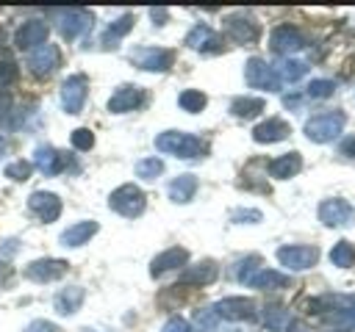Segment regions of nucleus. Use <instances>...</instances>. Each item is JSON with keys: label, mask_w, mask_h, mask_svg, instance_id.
<instances>
[{"label": "nucleus", "mask_w": 355, "mask_h": 332, "mask_svg": "<svg viewBox=\"0 0 355 332\" xmlns=\"http://www.w3.org/2000/svg\"><path fill=\"white\" fill-rule=\"evenodd\" d=\"M55 19H58V30H61V36L64 39H78L80 33H86L89 28H92V11H86V8H61V11H55Z\"/></svg>", "instance_id": "nucleus-8"}, {"label": "nucleus", "mask_w": 355, "mask_h": 332, "mask_svg": "<svg viewBox=\"0 0 355 332\" xmlns=\"http://www.w3.org/2000/svg\"><path fill=\"white\" fill-rule=\"evenodd\" d=\"M186 260H189V252L183 246H172V249H166V252H161V255L153 257L150 277H161V274H166L172 268H180V266H186Z\"/></svg>", "instance_id": "nucleus-22"}, {"label": "nucleus", "mask_w": 355, "mask_h": 332, "mask_svg": "<svg viewBox=\"0 0 355 332\" xmlns=\"http://www.w3.org/2000/svg\"><path fill=\"white\" fill-rule=\"evenodd\" d=\"M308 313L324 315L327 324L355 332V296L352 293H336V296H316L305 302Z\"/></svg>", "instance_id": "nucleus-1"}, {"label": "nucleus", "mask_w": 355, "mask_h": 332, "mask_svg": "<svg viewBox=\"0 0 355 332\" xmlns=\"http://www.w3.org/2000/svg\"><path fill=\"white\" fill-rule=\"evenodd\" d=\"M161 332H191V326H189V321H186V318L175 315V318H169V321L164 324V329H161Z\"/></svg>", "instance_id": "nucleus-42"}, {"label": "nucleus", "mask_w": 355, "mask_h": 332, "mask_svg": "<svg viewBox=\"0 0 355 332\" xmlns=\"http://www.w3.org/2000/svg\"><path fill=\"white\" fill-rule=\"evenodd\" d=\"M141 102H144V91H141L139 86L125 83V86H119V89L111 94L108 111H111V113H128V111H136Z\"/></svg>", "instance_id": "nucleus-19"}, {"label": "nucleus", "mask_w": 355, "mask_h": 332, "mask_svg": "<svg viewBox=\"0 0 355 332\" xmlns=\"http://www.w3.org/2000/svg\"><path fill=\"white\" fill-rule=\"evenodd\" d=\"M25 332H61L55 324H50V321H44V318H36V321H31L28 326H25Z\"/></svg>", "instance_id": "nucleus-43"}, {"label": "nucleus", "mask_w": 355, "mask_h": 332, "mask_svg": "<svg viewBox=\"0 0 355 332\" xmlns=\"http://www.w3.org/2000/svg\"><path fill=\"white\" fill-rule=\"evenodd\" d=\"M189 326H191V332H219V318L211 307H200V310H194V321Z\"/></svg>", "instance_id": "nucleus-33"}, {"label": "nucleus", "mask_w": 355, "mask_h": 332, "mask_svg": "<svg viewBox=\"0 0 355 332\" xmlns=\"http://www.w3.org/2000/svg\"><path fill=\"white\" fill-rule=\"evenodd\" d=\"M144 205H147V196H144V191H141L139 185H133V183L119 185V188L111 191V196H108V208H111L114 213L125 216V219L141 216V213H144Z\"/></svg>", "instance_id": "nucleus-4"}, {"label": "nucleus", "mask_w": 355, "mask_h": 332, "mask_svg": "<svg viewBox=\"0 0 355 332\" xmlns=\"http://www.w3.org/2000/svg\"><path fill=\"white\" fill-rule=\"evenodd\" d=\"M263 108H266V102H263L261 97H236V100L230 102V113L239 116V119H252V116H258Z\"/></svg>", "instance_id": "nucleus-29"}, {"label": "nucleus", "mask_w": 355, "mask_h": 332, "mask_svg": "<svg viewBox=\"0 0 355 332\" xmlns=\"http://www.w3.org/2000/svg\"><path fill=\"white\" fill-rule=\"evenodd\" d=\"M64 155L55 149V147H50V144H39L36 147V152H33V166L42 172V174H58L61 169H64Z\"/></svg>", "instance_id": "nucleus-23"}, {"label": "nucleus", "mask_w": 355, "mask_h": 332, "mask_svg": "<svg viewBox=\"0 0 355 332\" xmlns=\"http://www.w3.org/2000/svg\"><path fill=\"white\" fill-rule=\"evenodd\" d=\"M319 221L324 227H347L355 221V208L341 199V196H333V199H324L319 205Z\"/></svg>", "instance_id": "nucleus-12"}, {"label": "nucleus", "mask_w": 355, "mask_h": 332, "mask_svg": "<svg viewBox=\"0 0 355 332\" xmlns=\"http://www.w3.org/2000/svg\"><path fill=\"white\" fill-rule=\"evenodd\" d=\"M333 91H336V83H333V80H327V77H316V80L308 83L305 97H311V100H324V97H333Z\"/></svg>", "instance_id": "nucleus-36"}, {"label": "nucleus", "mask_w": 355, "mask_h": 332, "mask_svg": "<svg viewBox=\"0 0 355 332\" xmlns=\"http://www.w3.org/2000/svg\"><path fill=\"white\" fill-rule=\"evenodd\" d=\"M205 102H208V97H205L200 89H186V91H180V97H178V105H180L183 111H189V113H200V111L205 108Z\"/></svg>", "instance_id": "nucleus-34"}, {"label": "nucleus", "mask_w": 355, "mask_h": 332, "mask_svg": "<svg viewBox=\"0 0 355 332\" xmlns=\"http://www.w3.org/2000/svg\"><path fill=\"white\" fill-rule=\"evenodd\" d=\"M28 69L33 72V75H39V77H47V75H53L58 66H61V50L55 47V44H39L36 50H31L28 53Z\"/></svg>", "instance_id": "nucleus-10"}, {"label": "nucleus", "mask_w": 355, "mask_h": 332, "mask_svg": "<svg viewBox=\"0 0 355 332\" xmlns=\"http://www.w3.org/2000/svg\"><path fill=\"white\" fill-rule=\"evenodd\" d=\"M8 108H11V97H8L6 89H0V119L8 116Z\"/></svg>", "instance_id": "nucleus-46"}, {"label": "nucleus", "mask_w": 355, "mask_h": 332, "mask_svg": "<svg viewBox=\"0 0 355 332\" xmlns=\"http://www.w3.org/2000/svg\"><path fill=\"white\" fill-rule=\"evenodd\" d=\"M225 30H227V36H230L236 44H255L258 36H261L258 22H255L250 14H244V11L230 14V17L225 19Z\"/></svg>", "instance_id": "nucleus-9"}, {"label": "nucleus", "mask_w": 355, "mask_h": 332, "mask_svg": "<svg viewBox=\"0 0 355 332\" xmlns=\"http://www.w3.org/2000/svg\"><path fill=\"white\" fill-rule=\"evenodd\" d=\"M155 149L175 155V158H200L208 152V144L191 133H180V130H164L155 136Z\"/></svg>", "instance_id": "nucleus-2"}, {"label": "nucleus", "mask_w": 355, "mask_h": 332, "mask_svg": "<svg viewBox=\"0 0 355 332\" xmlns=\"http://www.w3.org/2000/svg\"><path fill=\"white\" fill-rule=\"evenodd\" d=\"M244 285L258 288V290H275V288H288V285H291V279H288L286 274L275 271V268H258V271H255Z\"/></svg>", "instance_id": "nucleus-26"}, {"label": "nucleus", "mask_w": 355, "mask_h": 332, "mask_svg": "<svg viewBox=\"0 0 355 332\" xmlns=\"http://www.w3.org/2000/svg\"><path fill=\"white\" fill-rule=\"evenodd\" d=\"M161 172H164V160L161 158H141L136 163V177H141V180H155Z\"/></svg>", "instance_id": "nucleus-37"}, {"label": "nucleus", "mask_w": 355, "mask_h": 332, "mask_svg": "<svg viewBox=\"0 0 355 332\" xmlns=\"http://www.w3.org/2000/svg\"><path fill=\"white\" fill-rule=\"evenodd\" d=\"M244 80L250 89H261V91H280V77L275 72V66H269L263 58H250L244 64Z\"/></svg>", "instance_id": "nucleus-5"}, {"label": "nucleus", "mask_w": 355, "mask_h": 332, "mask_svg": "<svg viewBox=\"0 0 355 332\" xmlns=\"http://www.w3.org/2000/svg\"><path fill=\"white\" fill-rule=\"evenodd\" d=\"M86 94H89V80L86 75H69L64 83H61V105L67 113H80L83 111V102H86Z\"/></svg>", "instance_id": "nucleus-11"}, {"label": "nucleus", "mask_w": 355, "mask_h": 332, "mask_svg": "<svg viewBox=\"0 0 355 332\" xmlns=\"http://www.w3.org/2000/svg\"><path fill=\"white\" fill-rule=\"evenodd\" d=\"M133 22H136L133 14H122L119 19H114V22L108 25V30L103 33V47H114V42H119L125 33L133 30Z\"/></svg>", "instance_id": "nucleus-31"}, {"label": "nucleus", "mask_w": 355, "mask_h": 332, "mask_svg": "<svg viewBox=\"0 0 355 332\" xmlns=\"http://www.w3.org/2000/svg\"><path fill=\"white\" fill-rule=\"evenodd\" d=\"M83 299H86V290H83L80 285H69V288H61V290L55 293L53 307H55V313H61V315H72V313L80 310Z\"/></svg>", "instance_id": "nucleus-24"}, {"label": "nucleus", "mask_w": 355, "mask_h": 332, "mask_svg": "<svg viewBox=\"0 0 355 332\" xmlns=\"http://www.w3.org/2000/svg\"><path fill=\"white\" fill-rule=\"evenodd\" d=\"M302 169V155L294 149V152H286V155H280V158H275L272 163H269V174L275 177V180H288V177H294L297 172Z\"/></svg>", "instance_id": "nucleus-27"}, {"label": "nucleus", "mask_w": 355, "mask_h": 332, "mask_svg": "<svg viewBox=\"0 0 355 332\" xmlns=\"http://www.w3.org/2000/svg\"><path fill=\"white\" fill-rule=\"evenodd\" d=\"M263 324H266L272 332H286L288 324H291V313H288L283 304H266V307H263Z\"/></svg>", "instance_id": "nucleus-30"}, {"label": "nucleus", "mask_w": 355, "mask_h": 332, "mask_svg": "<svg viewBox=\"0 0 355 332\" xmlns=\"http://www.w3.org/2000/svg\"><path fill=\"white\" fill-rule=\"evenodd\" d=\"M239 266H241V268H239V274H236V277H239V282L244 285V282H247V279L261 268V257H258V255H250V257H244Z\"/></svg>", "instance_id": "nucleus-40"}, {"label": "nucleus", "mask_w": 355, "mask_h": 332, "mask_svg": "<svg viewBox=\"0 0 355 332\" xmlns=\"http://www.w3.org/2000/svg\"><path fill=\"white\" fill-rule=\"evenodd\" d=\"M130 61L144 72H166L175 64V53L166 47H136Z\"/></svg>", "instance_id": "nucleus-6"}, {"label": "nucleus", "mask_w": 355, "mask_h": 332, "mask_svg": "<svg viewBox=\"0 0 355 332\" xmlns=\"http://www.w3.org/2000/svg\"><path fill=\"white\" fill-rule=\"evenodd\" d=\"M197 194V177L194 174H178L172 183H169V199L183 205V202H191Z\"/></svg>", "instance_id": "nucleus-28"}, {"label": "nucleus", "mask_w": 355, "mask_h": 332, "mask_svg": "<svg viewBox=\"0 0 355 332\" xmlns=\"http://www.w3.org/2000/svg\"><path fill=\"white\" fill-rule=\"evenodd\" d=\"M216 318H227V321H252L255 318V302L247 296H227L219 299L214 307Z\"/></svg>", "instance_id": "nucleus-15"}, {"label": "nucleus", "mask_w": 355, "mask_h": 332, "mask_svg": "<svg viewBox=\"0 0 355 332\" xmlns=\"http://www.w3.org/2000/svg\"><path fill=\"white\" fill-rule=\"evenodd\" d=\"M31 172H33V163H28V160H14V163H8V166H6V177H11L14 183L28 180V177H31Z\"/></svg>", "instance_id": "nucleus-39"}, {"label": "nucleus", "mask_w": 355, "mask_h": 332, "mask_svg": "<svg viewBox=\"0 0 355 332\" xmlns=\"http://www.w3.org/2000/svg\"><path fill=\"white\" fill-rule=\"evenodd\" d=\"M261 219H263V213L261 210H250V208H239V210L230 213V221H236V224H258Z\"/></svg>", "instance_id": "nucleus-41"}, {"label": "nucleus", "mask_w": 355, "mask_h": 332, "mask_svg": "<svg viewBox=\"0 0 355 332\" xmlns=\"http://www.w3.org/2000/svg\"><path fill=\"white\" fill-rule=\"evenodd\" d=\"M277 260H280V266H286L288 271H305V268L316 266L319 249H316V246H305V243L280 246V249H277Z\"/></svg>", "instance_id": "nucleus-7"}, {"label": "nucleus", "mask_w": 355, "mask_h": 332, "mask_svg": "<svg viewBox=\"0 0 355 332\" xmlns=\"http://www.w3.org/2000/svg\"><path fill=\"white\" fill-rule=\"evenodd\" d=\"M338 152L344 158H355V136H347L341 144H338Z\"/></svg>", "instance_id": "nucleus-45"}, {"label": "nucleus", "mask_w": 355, "mask_h": 332, "mask_svg": "<svg viewBox=\"0 0 355 332\" xmlns=\"http://www.w3.org/2000/svg\"><path fill=\"white\" fill-rule=\"evenodd\" d=\"M67 271H69V263L61 257H42L22 268L25 279H33V282H53V279H61Z\"/></svg>", "instance_id": "nucleus-13"}, {"label": "nucleus", "mask_w": 355, "mask_h": 332, "mask_svg": "<svg viewBox=\"0 0 355 332\" xmlns=\"http://www.w3.org/2000/svg\"><path fill=\"white\" fill-rule=\"evenodd\" d=\"M269 47H272V53L288 58L291 53H297V50L305 47V36H302L300 28H294V25H277V28L269 33Z\"/></svg>", "instance_id": "nucleus-14"}, {"label": "nucleus", "mask_w": 355, "mask_h": 332, "mask_svg": "<svg viewBox=\"0 0 355 332\" xmlns=\"http://www.w3.org/2000/svg\"><path fill=\"white\" fill-rule=\"evenodd\" d=\"M47 33H50V25L44 22V19H28V22H22L19 28H17V33H14V44L19 47V50H36L39 44H44L47 42Z\"/></svg>", "instance_id": "nucleus-17"}, {"label": "nucleus", "mask_w": 355, "mask_h": 332, "mask_svg": "<svg viewBox=\"0 0 355 332\" xmlns=\"http://www.w3.org/2000/svg\"><path fill=\"white\" fill-rule=\"evenodd\" d=\"M186 47L197 50V53H205V55H216L225 50V42L219 33H214L208 25H194L189 33H186Z\"/></svg>", "instance_id": "nucleus-16"}, {"label": "nucleus", "mask_w": 355, "mask_h": 332, "mask_svg": "<svg viewBox=\"0 0 355 332\" xmlns=\"http://www.w3.org/2000/svg\"><path fill=\"white\" fill-rule=\"evenodd\" d=\"M275 72H277L280 83H283V80L294 83V80H300V77L308 75V64H305V61H297V58H283V61L275 66Z\"/></svg>", "instance_id": "nucleus-32"}, {"label": "nucleus", "mask_w": 355, "mask_h": 332, "mask_svg": "<svg viewBox=\"0 0 355 332\" xmlns=\"http://www.w3.org/2000/svg\"><path fill=\"white\" fill-rule=\"evenodd\" d=\"M97 230H100L97 221H75L72 227H67V230L58 235V243H61V246H69V249H72V246H83Z\"/></svg>", "instance_id": "nucleus-25"}, {"label": "nucleus", "mask_w": 355, "mask_h": 332, "mask_svg": "<svg viewBox=\"0 0 355 332\" xmlns=\"http://www.w3.org/2000/svg\"><path fill=\"white\" fill-rule=\"evenodd\" d=\"M288 133H291L288 122H283V119H277V116H272V119H266V122H261V124L252 127V138H255L258 144L283 141V138H288Z\"/></svg>", "instance_id": "nucleus-21"}, {"label": "nucleus", "mask_w": 355, "mask_h": 332, "mask_svg": "<svg viewBox=\"0 0 355 332\" xmlns=\"http://www.w3.org/2000/svg\"><path fill=\"white\" fill-rule=\"evenodd\" d=\"M150 17L155 19V25H164L166 17H169V11H166V8H150Z\"/></svg>", "instance_id": "nucleus-47"}, {"label": "nucleus", "mask_w": 355, "mask_h": 332, "mask_svg": "<svg viewBox=\"0 0 355 332\" xmlns=\"http://www.w3.org/2000/svg\"><path fill=\"white\" fill-rule=\"evenodd\" d=\"M28 210L39 219V221H55L61 216V199L53 191H33L28 196Z\"/></svg>", "instance_id": "nucleus-18"}, {"label": "nucleus", "mask_w": 355, "mask_h": 332, "mask_svg": "<svg viewBox=\"0 0 355 332\" xmlns=\"http://www.w3.org/2000/svg\"><path fill=\"white\" fill-rule=\"evenodd\" d=\"M344 122H347V116L341 111H322V113H316L305 122V136H308V141L327 144V141L341 136Z\"/></svg>", "instance_id": "nucleus-3"}, {"label": "nucleus", "mask_w": 355, "mask_h": 332, "mask_svg": "<svg viewBox=\"0 0 355 332\" xmlns=\"http://www.w3.org/2000/svg\"><path fill=\"white\" fill-rule=\"evenodd\" d=\"M330 263L338 266V268H349L355 263V246L349 241H338L333 249H330Z\"/></svg>", "instance_id": "nucleus-35"}, {"label": "nucleus", "mask_w": 355, "mask_h": 332, "mask_svg": "<svg viewBox=\"0 0 355 332\" xmlns=\"http://www.w3.org/2000/svg\"><path fill=\"white\" fill-rule=\"evenodd\" d=\"M216 277H219V266L214 260H200V263L183 268L180 285H197V288H202V285H211Z\"/></svg>", "instance_id": "nucleus-20"}, {"label": "nucleus", "mask_w": 355, "mask_h": 332, "mask_svg": "<svg viewBox=\"0 0 355 332\" xmlns=\"http://www.w3.org/2000/svg\"><path fill=\"white\" fill-rule=\"evenodd\" d=\"M14 75H17V66H14V61H11V58H0V83H6V80H14Z\"/></svg>", "instance_id": "nucleus-44"}, {"label": "nucleus", "mask_w": 355, "mask_h": 332, "mask_svg": "<svg viewBox=\"0 0 355 332\" xmlns=\"http://www.w3.org/2000/svg\"><path fill=\"white\" fill-rule=\"evenodd\" d=\"M69 141H72V147H75V149L86 152V149H92V147H94V133H92L89 127H78V130H72Z\"/></svg>", "instance_id": "nucleus-38"}]
</instances>
